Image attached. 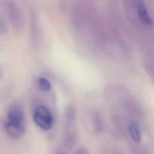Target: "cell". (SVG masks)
Segmentation results:
<instances>
[{
	"label": "cell",
	"mask_w": 154,
	"mask_h": 154,
	"mask_svg": "<svg viewBox=\"0 0 154 154\" xmlns=\"http://www.w3.org/2000/svg\"><path fill=\"white\" fill-rule=\"evenodd\" d=\"M38 85L41 90L44 91H48L51 88V84L48 79L45 78L40 77L37 81Z\"/></svg>",
	"instance_id": "7"
},
{
	"label": "cell",
	"mask_w": 154,
	"mask_h": 154,
	"mask_svg": "<svg viewBox=\"0 0 154 154\" xmlns=\"http://www.w3.org/2000/svg\"><path fill=\"white\" fill-rule=\"evenodd\" d=\"M128 130L129 134H131V138L134 141L137 143L141 141V133L139 128V126L136 122L134 121L131 122L128 126Z\"/></svg>",
	"instance_id": "5"
},
{
	"label": "cell",
	"mask_w": 154,
	"mask_h": 154,
	"mask_svg": "<svg viewBox=\"0 0 154 154\" xmlns=\"http://www.w3.org/2000/svg\"><path fill=\"white\" fill-rule=\"evenodd\" d=\"M75 154H89V153L85 147H81L76 151Z\"/></svg>",
	"instance_id": "9"
},
{
	"label": "cell",
	"mask_w": 154,
	"mask_h": 154,
	"mask_svg": "<svg viewBox=\"0 0 154 154\" xmlns=\"http://www.w3.org/2000/svg\"><path fill=\"white\" fill-rule=\"evenodd\" d=\"M137 7H138V14H139L140 18L141 19V20L146 24H148V25L151 24L152 20L149 16V14L147 13V9H146L144 4L141 1H139L138 3Z\"/></svg>",
	"instance_id": "6"
},
{
	"label": "cell",
	"mask_w": 154,
	"mask_h": 154,
	"mask_svg": "<svg viewBox=\"0 0 154 154\" xmlns=\"http://www.w3.org/2000/svg\"><path fill=\"white\" fill-rule=\"evenodd\" d=\"M33 119L36 125L44 130L50 129L53 125V118L49 109L43 106H38L33 114Z\"/></svg>",
	"instance_id": "3"
},
{
	"label": "cell",
	"mask_w": 154,
	"mask_h": 154,
	"mask_svg": "<svg viewBox=\"0 0 154 154\" xmlns=\"http://www.w3.org/2000/svg\"><path fill=\"white\" fill-rule=\"evenodd\" d=\"M5 129L9 137L17 138L25 132V120L22 108L17 105H13L8 110Z\"/></svg>",
	"instance_id": "1"
},
{
	"label": "cell",
	"mask_w": 154,
	"mask_h": 154,
	"mask_svg": "<svg viewBox=\"0 0 154 154\" xmlns=\"http://www.w3.org/2000/svg\"><path fill=\"white\" fill-rule=\"evenodd\" d=\"M54 154H66V153L64 152V151H63L61 149H58L55 152Z\"/></svg>",
	"instance_id": "10"
},
{
	"label": "cell",
	"mask_w": 154,
	"mask_h": 154,
	"mask_svg": "<svg viewBox=\"0 0 154 154\" xmlns=\"http://www.w3.org/2000/svg\"><path fill=\"white\" fill-rule=\"evenodd\" d=\"M7 28L4 19L0 17V34H5L7 32Z\"/></svg>",
	"instance_id": "8"
},
{
	"label": "cell",
	"mask_w": 154,
	"mask_h": 154,
	"mask_svg": "<svg viewBox=\"0 0 154 154\" xmlns=\"http://www.w3.org/2000/svg\"><path fill=\"white\" fill-rule=\"evenodd\" d=\"M4 8L13 25L17 27L20 23V14L16 4L11 1L4 2Z\"/></svg>",
	"instance_id": "4"
},
{
	"label": "cell",
	"mask_w": 154,
	"mask_h": 154,
	"mask_svg": "<svg viewBox=\"0 0 154 154\" xmlns=\"http://www.w3.org/2000/svg\"><path fill=\"white\" fill-rule=\"evenodd\" d=\"M76 111L75 108L71 105L67 108L66 112V131L64 143L66 147L72 149L76 143Z\"/></svg>",
	"instance_id": "2"
}]
</instances>
